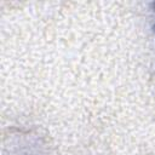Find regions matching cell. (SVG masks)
I'll return each instance as SVG.
<instances>
[{
  "label": "cell",
  "mask_w": 155,
  "mask_h": 155,
  "mask_svg": "<svg viewBox=\"0 0 155 155\" xmlns=\"http://www.w3.org/2000/svg\"><path fill=\"white\" fill-rule=\"evenodd\" d=\"M154 6H155V4H154ZM154 31H155V24H154Z\"/></svg>",
  "instance_id": "6da1fadb"
}]
</instances>
